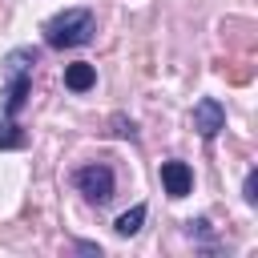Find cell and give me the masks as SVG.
I'll return each mask as SVG.
<instances>
[{
	"label": "cell",
	"instance_id": "cell-2",
	"mask_svg": "<svg viewBox=\"0 0 258 258\" xmlns=\"http://www.w3.org/2000/svg\"><path fill=\"white\" fill-rule=\"evenodd\" d=\"M73 185L85 194L89 206H109V202H113V189H117V177H113L109 165L93 161V165H81V169L73 173Z\"/></svg>",
	"mask_w": 258,
	"mask_h": 258
},
{
	"label": "cell",
	"instance_id": "cell-14",
	"mask_svg": "<svg viewBox=\"0 0 258 258\" xmlns=\"http://www.w3.org/2000/svg\"><path fill=\"white\" fill-rule=\"evenodd\" d=\"M77 250L81 254H101V246H93V242H77Z\"/></svg>",
	"mask_w": 258,
	"mask_h": 258
},
{
	"label": "cell",
	"instance_id": "cell-13",
	"mask_svg": "<svg viewBox=\"0 0 258 258\" xmlns=\"http://www.w3.org/2000/svg\"><path fill=\"white\" fill-rule=\"evenodd\" d=\"M185 234H198V238H210V222L198 218V222H185Z\"/></svg>",
	"mask_w": 258,
	"mask_h": 258
},
{
	"label": "cell",
	"instance_id": "cell-4",
	"mask_svg": "<svg viewBox=\"0 0 258 258\" xmlns=\"http://www.w3.org/2000/svg\"><path fill=\"white\" fill-rule=\"evenodd\" d=\"M161 185L169 198H185L194 189V169L185 161H161Z\"/></svg>",
	"mask_w": 258,
	"mask_h": 258
},
{
	"label": "cell",
	"instance_id": "cell-5",
	"mask_svg": "<svg viewBox=\"0 0 258 258\" xmlns=\"http://www.w3.org/2000/svg\"><path fill=\"white\" fill-rule=\"evenodd\" d=\"M64 85H69L73 93H89V89L97 85V69H93L89 60H73V64H64Z\"/></svg>",
	"mask_w": 258,
	"mask_h": 258
},
{
	"label": "cell",
	"instance_id": "cell-9",
	"mask_svg": "<svg viewBox=\"0 0 258 258\" xmlns=\"http://www.w3.org/2000/svg\"><path fill=\"white\" fill-rule=\"evenodd\" d=\"M0 149H24V133L12 121H0Z\"/></svg>",
	"mask_w": 258,
	"mask_h": 258
},
{
	"label": "cell",
	"instance_id": "cell-10",
	"mask_svg": "<svg viewBox=\"0 0 258 258\" xmlns=\"http://www.w3.org/2000/svg\"><path fill=\"white\" fill-rule=\"evenodd\" d=\"M113 133L133 141V137H137V125H133V121H125V117H113Z\"/></svg>",
	"mask_w": 258,
	"mask_h": 258
},
{
	"label": "cell",
	"instance_id": "cell-3",
	"mask_svg": "<svg viewBox=\"0 0 258 258\" xmlns=\"http://www.w3.org/2000/svg\"><path fill=\"white\" fill-rule=\"evenodd\" d=\"M194 129H198V137L214 141V137L226 129V105H222L218 97H202V101L194 105Z\"/></svg>",
	"mask_w": 258,
	"mask_h": 258
},
{
	"label": "cell",
	"instance_id": "cell-12",
	"mask_svg": "<svg viewBox=\"0 0 258 258\" xmlns=\"http://www.w3.org/2000/svg\"><path fill=\"white\" fill-rule=\"evenodd\" d=\"M226 77H230L234 85H246V81H250V64H238V69H234V64H226Z\"/></svg>",
	"mask_w": 258,
	"mask_h": 258
},
{
	"label": "cell",
	"instance_id": "cell-8",
	"mask_svg": "<svg viewBox=\"0 0 258 258\" xmlns=\"http://www.w3.org/2000/svg\"><path fill=\"white\" fill-rule=\"evenodd\" d=\"M141 222H145V206H133V210H125V214L113 222V230H117L121 238H133V234L141 230Z\"/></svg>",
	"mask_w": 258,
	"mask_h": 258
},
{
	"label": "cell",
	"instance_id": "cell-11",
	"mask_svg": "<svg viewBox=\"0 0 258 258\" xmlns=\"http://www.w3.org/2000/svg\"><path fill=\"white\" fill-rule=\"evenodd\" d=\"M242 198H246V202H250V206H254V202H258V173H254V169H250V173H246V185H242Z\"/></svg>",
	"mask_w": 258,
	"mask_h": 258
},
{
	"label": "cell",
	"instance_id": "cell-1",
	"mask_svg": "<svg viewBox=\"0 0 258 258\" xmlns=\"http://www.w3.org/2000/svg\"><path fill=\"white\" fill-rule=\"evenodd\" d=\"M97 32V16L89 8H64L52 20H44V44L48 48H81Z\"/></svg>",
	"mask_w": 258,
	"mask_h": 258
},
{
	"label": "cell",
	"instance_id": "cell-6",
	"mask_svg": "<svg viewBox=\"0 0 258 258\" xmlns=\"http://www.w3.org/2000/svg\"><path fill=\"white\" fill-rule=\"evenodd\" d=\"M4 81H8V89H4V113L16 117V113L24 109V101H28V85H32V77H4Z\"/></svg>",
	"mask_w": 258,
	"mask_h": 258
},
{
	"label": "cell",
	"instance_id": "cell-7",
	"mask_svg": "<svg viewBox=\"0 0 258 258\" xmlns=\"http://www.w3.org/2000/svg\"><path fill=\"white\" fill-rule=\"evenodd\" d=\"M36 48H12L4 56V77H32V64H36Z\"/></svg>",
	"mask_w": 258,
	"mask_h": 258
}]
</instances>
